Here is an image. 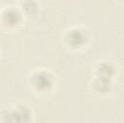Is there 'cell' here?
Instances as JSON below:
<instances>
[{"label": "cell", "mask_w": 124, "mask_h": 123, "mask_svg": "<svg viewBox=\"0 0 124 123\" xmlns=\"http://www.w3.org/2000/svg\"><path fill=\"white\" fill-rule=\"evenodd\" d=\"M5 116L6 121H29L30 111L26 107H17L16 109L8 111Z\"/></svg>", "instance_id": "cell-1"}, {"label": "cell", "mask_w": 124, "mask_h": 123, "mask_svg": "<svg viewBox=\"0 0 124 123\" xmlns=\"http://www.w3.org/2000/svg\"><path fill=\"white\" fill-rule=\"evenodd\" d=\"M32 82L34 86H36L38 89H46L51 86L52 84V77L51 76L44 71L38 72L33 76Z\"/></svg>", "instance_id": "cell-2"}, {"label": "cell", "mask_w": 124, "mask_h": 123, "mask_svg": "<svg viewBox=\"0 0 124 123\" xmlns=\"http://www.w3.org/2000/svg\"><path fill=\"white\" fill-rule=\"evenodd\" d=\"M86 41L85 33L80 29H72L67 35V42L73 47L81 46Z\"/></svg>", "instance_id": "cell-3"}, {"label": "cell", "mask_w": 124, "mask_h": 123, "mask_svg": "<svg viewBox=\"0 0 124 123\" xmlns=\"http://www.w3.org/2000/svg\"><path fill=\"white\" fill-rule=\"evenodd\" d=\"M20 20V13L15 9H8L3 14V21L9 26L17 24Z\"/></svg>", "instance_id": "cell-4"}, {"label": "cell", "mask_w": 124, "mask_h": 123, "mask_svg": "<svg viewBox=\"0 0 124 123\" xmlns=\"http://www.w3.org/2000/svg\"><path fill=\"white\" fill-rule=\"evenodd\" d=\"M97 73H98V77H100L110 78L111 76L113 75V68L111 65H109L108 63H102L98 66Z\"/></svg>", "instance_id": "cell-5"}, {"label": "cell", "mask_w": 124, "mask_h": 123, "mask_svg": "<svg viewBox=\"0 0 124 123\" xmlns=\"http://www.w3.org/2000/svg\"><path fill=\"white\" fill-rule=\"evenodd\" d=\"M21 5L27 14H35L38 10V5L34 0H23Z\"/></svg>", "instance_id": "cell-6"}, {"label": "cell", "mask_w": 124, "mask_h": 123, "mask_svg": "<svg viewBox=\"0 0 124 123\" xmlns=\"http://www.w3.org/2000/svg\"><path fill=\"white\" fill-rule=\"evenodd\" d=\"M109 78H105V77H98V79L95 82V86L99 91L106 92L109 88Z\"/></svg>", "instance_id": "cell-7"}]
</instances>
